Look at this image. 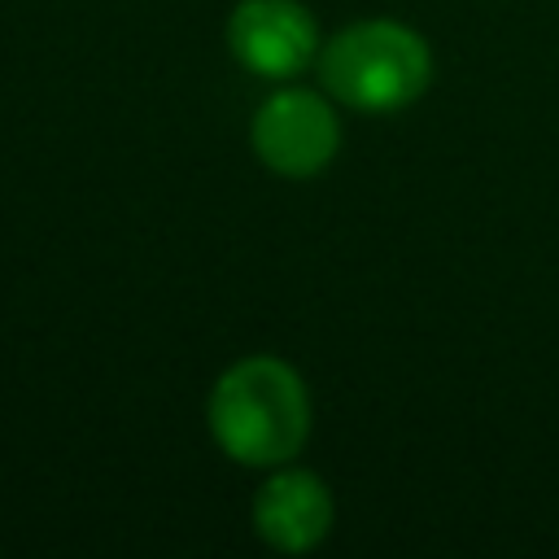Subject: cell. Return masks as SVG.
Wrapping results in <instances>:
<instances>
[{
	"instance_id": "cell-2",
	"label": "cell",
	"mask_w": 559,
	"mask_h": 559,
	"mask_svg": "<svg viewBox=\"0 0 559 559\" xmlns=\"http://www.w3.org/2000/svg\"><path fill=\"white\" fill-rule=\"evenodd\" d=\"M432 79L428 44L389 17L354 22L319 52L323 92L358 114H393L424 96Z\"/></svg>"
},
{
	"instance_id": "cell-5",
	"label": "cell",
	"mask_w": 559,
	"mask_h": 559,
	"mask_svg": "<svg viewBox=\"0 0 559 559\" xmlns=\"http://www.w3.org/2000/svg\"><path fill=\"white\" fill-rule=\"evenodd\" d=\"M253 528L275 550L301 555L314 550L332 528V493L306 467L275 472L253 498Z\"/></svg>"
},
{
	"instance_id": "cell-1",
	"label": "cell",
	"mask_w": 559,
	"mask_h": 559,
	"mask_svg": "<svg viewBox=\"0 0 559 559\" xmlns=\"http://www.w3.org/2000/svg\"><path fill=\"white\" fill-rule=\"evenodd\" d=\"M210 432L245 467H284L310 437V397L280 358H240L210 393Z\"/></svg>"
},
{
	"instance_id": "cell-3",
	"label": "cell",
	"mask_w": 559,
	"mask_h": 559,
	"mask_svg": "<svg viewBox=\"0 0 559 559\" xmlns=\"http://www.w3.org/2000/svg\"><path fill=\"white\" fill-rule=\"evenodd\" d=\"M253 153L262 166H271L284 179H310L319 175L341 144V122L332 105L319 92L306 87H280L249 122Z\"/></svg>"
},
{
	"instance_id": "cell-4",
	"label": "cell",
	"mask_w": 559,
	"mask_h": 559,
	"mask_svg": "<svg viewBox=\"0 0 559 559\" xmlns=\"http://www.w3.org/2000/svg\"><path fill=\"white\" fill-rule=\"evenodd\" d=\"M227 44L258 79H293L319 57V31L301 0H240L227 17Z\"/></svg>"
}]
</instances>
